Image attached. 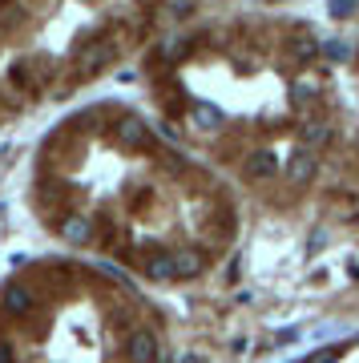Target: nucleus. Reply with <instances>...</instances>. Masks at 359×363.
I'll use <instances>...</instances> for the list:
<instances>
[{
    "instance_id": "9d476101",
    "label": "nucleus",
    "mask_w": 359,
    "mask_h": 363,
    "mask_svg": "<svg viewBox=\"0 0 359 363\" xmlns=\"http://www.w3.org/2000/svg\"><path fill=\"white\" fill-rule=\"evenodd\" d=\"M275 169H279V162H275L270 154H250L246 157V174H250V178H270Z\"/></svg>"
},
{
    "instance_id": "f03ea898",
    "label": "nucleus",
    "mask_w": 359,
    "mask_h": 363,
    "mask_svg": "<svg viewBox=\"0 0 359 363\" xmlns=\"http://www.w3.org/2000/svg\"><path fill=\"white\" fill-rule=\"evenodd\" d=\"M0 307H4V315H13V319H28L33 307H37V298H33L28 286L9 283V286H4V295H0Z\"/></svg>"
},
{
    "instance_id": "20e7f679",
    "label": "nucleus",
    "mask_w": 359,
    "mask_h": 363,
    "mask_svg": "<svg viewBox=\"0 0 359 363\" xmlns=\"http://www.w3.org/2000/svg\"><path fill=\"white\" fill-rule=\"evenodd\" d=\"M126 347H129V359L133 363H154L158 359V339H154V331H145V327H133V331H129Z\"/></svg>"
},
{
    "instance_id": "f8f14e48",
    "label": "nucleus",
    "mask_w": 359,
    "mask_h": 363,
    "mask_svg": "<svg viewBox=\"0 0 359 363\" xmlns=\"http://www.w3.org/2000/svg\"><path fill=\"white\" fill-rule=\"evenodd\" d=\"M327 13L331 16H351L355 13V0H327Z\"/></svg>"
},
{
    "instance_id": "1a4fd4ad",
    "label": "nucleus",
    "mask_w": 359,
    "mask_h": 363,
    "mask_svg": "<svg viewBox=\"0 0 359 363\" xmlns=\"http://www.w3.org/2000/svg\"><path fill=\"white\" fill-rule=\"evenodd\" d=\"M303 142L307 145H319V142H327V138H331V125H327V121H323V117H311V121H303Z\"/></svg>"
},
{
    "instance_id": "6e6552de",
    "label": "nucleus",
    "mask_w": 359,
    "mask_h": 363,
    "mask_svg": "<svg viewBox=\"0 0 359 363\" xmlns=\"http://www.w3.org/2000/svg\"><path fill=\"white\" fill-rule=\"evenodd\" d=\"M190 117H194V125H202V130H219L222 125V109L219 105H210V101H198L190 109Z\"/></svg>"
},
{
    "instance_id": "0eeeda50",
    "label": "nucleus",
    "mask_w": 359,
    "mask_h": 363,
    "mask_svg": "<svg viewBox=\"0 0 359 363\" xmlns=\"http://www.w3.org/2000/svg\"><path fill=\"white\" fill-rule=\"evenodd\" d=\"M287 49H291V61H295V65H311V61L319 57V45H315V40H311L307 33L291 37V45H287Z\"/></svg>"
},
{
    "instance_id": "39448f33",
    "label": "nucleus",
    "mask_w": 359,
    "mask_h": 363,
    "mask_svg": "<svg viewBox=\"0 0 359 363\" xmlns=\"http://www.w3.org/2000/svg\"><path fill=\"white\" fill-rule=\"evenodd\" d=\"M61 234L73 247H85V242H93V222L85 218V214H69V218L61 222Z\"/></svg>"
},
{
    "instance_id": "7ed1b4c3",
    "label": "nucleus",
    "mask_w": 359,
    "mask_h": 363,
    "mask_svg": "<svg viewBox=\"0 0 359 363\" xmlns=\"http://www.w3.org/2000/svg\"><path fill=\"white\" fill-rule=\"evenodd\" d=\"M109 57H114V45H109V40H89V45H81V49H77L81 77H89V73L105 69V65H109Z\"/></svg>"
},
{
    "instance_id": "ddd939ff",
    "label": "nucleus",
    "mask_w": 359,
    "mask_h": 363,
    "mask_svg": "<svg viewBox=\"0 0 359 363\" xmlns=\"http://www.w3.org/2000/svg\"><path fill=\"white\" fill-rule=\"evenodd\" d=\"M0 363H16V355H13V347H9V343H0Z\"/></svg>"
},
{
    "instance_id": "f257e3e1",
    "label": "nucleus",
    "mask_w": 359,
    "mask_h": 363,
    "mask_svg": "<svg viewBox=\"0 0 359 363\" xmlns=\"http://www.w3.org/2000/svg\"><path fill=\"white\" fill-rule=\"evenodd\" d=\"M114 133H117V142H121V145H133V150H150V145H154L150 125H145L141 117H117Z\"/></svg>"
},
{
    "instance_id": "423d86ee",
    "label": "nucleus",
    "mask_w": 359,
    "mask_h": 363,
    "mask_svg": "<svg viewBox=\"0 0 359 363\" xmlns=\"http://www.w3.org/2000/svg\"><path fill=\"white\" fill-rule=\"evenodd\" d=\"M311 174H315V154H311L307 145H299L295 154H291V162H287V178L291 182H311Z\"/></svg>"
},
{
    "instance_id": "9b49d317",
    "label": "nucleus",
    "mask_w": 359,
    "mask_h": 363,
    "mask_svg": "<svg viewBox=\"0 0 359 363\" xmlns=\"http://www.w3.org/2000/svg\"><path fill=\"white\" fill-rule=\"evenodd\" d=\"M319 52L327 57V61H347V52L351 49H347L343 40H327V45H319Z\"/></svg>"
}]
</instances>
